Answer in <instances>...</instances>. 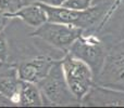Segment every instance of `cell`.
I'll list each match as a JSON object with an SVG mask.
<instances>
[{"instance_id":"1","label":"cell","mask_w":124,"mask_h":108,"mask_svg":"<svg viewBox=\"0 0 124 108\" xmlns=\"http://www.w3.org/2000/svg\"><path fill=\"white\" fill-rule=\"evenodd\" d=\"M39 3L47 13V19L49 22L69 24L82 28L83 30L96 25L97 22L102 17L105 11L109 6L106 2H103V3L92 6L87 10L76 11L64 6H51L43 2Z\"/></svg>"},{"instance_id":"2","label":"cell","mask_w":124,"mask_h":108,"mask_svg":"<svg viewBox=\"0 0 124 108\" xmlns=\"http://www.w3.org/2000/svg\"><path fill=\"white\" fill-rule=\"evenodd\" d=\"M37 85L41 92L44 102L46 101L47 103L59 106L79 103L69 89L62 69L61 61H56L48 75L41 81H39Z\"/></svg>"},{"instance_id":"3","label":"cell","mask_w":124,"mask_h":108,"mask_svg":"<svg viewBox=\"0 0 124 108\" xmlns=\"http://www.w3.org/2000/svg\"><path fill=\"white\" fill-rule=\"evenodd\" d=\"M61 65L69 89L74 97L81 102L94 84L92 69L86 63L70 53H66L61 59Z\"/></svg>"},{"instance_id":"4","label":"cell","mask_w":124,"mask_h":108,"mask_svg":"<svg viewBox=\"0 0 124 108\" xmlns=\"http://www.w3.org/2000/svg\"><path fill=\"white\" fill-rule=\"evenodd\" d=\"M83 32L84 30L76 26L47 21L39 27L35 28L32 36L41 39L57 49L68 52L69 48L83 35Z\"/></svg>"},{"instance_id":"5","label":"cell","mask_w":124,"mask_h":108,"mask_svg":"<svg viewBox=\"0 0 124 108\" xmlns=\"http://www.w3.org/2000/svg\"><path fill=\"white\" fill-rule=\"evenodd\" d=\"M68 53L87 64L93 71L94 79L100 72L107 57L105 48L98 39L94 37H85L83 35L72 43Z\"/></svg>"},{"instance_id":"6","label":"cell","mask_w":124,"mask_h":108,"mask_svg":"<svg viewBox=\"0 0 124 108\" xmlns=\"http://www.w3.org/2000/svg\"><path fill=\"white\" fill-rule=\"evenodd\" d=\"M95 84L124 91V52L106 57L100 72L94 79Z\"/></svg>"},{"instance_id":"7","label":"cell","mask_w":124,"mask_h":108,"mask_svg":"<svg viewBox=\"0 0 124 108\" xmlns=\"http://www.w3.org/2000/svg\"><path fill=\"white\" fill-rule=\"evenodd\" d=\"M56 59L49 56L39 55L34 58L22 62L16 69V74L21 80L32 83H38L48 75Z\"/></svg>"},{"instance_id":"8","label":"cell","mask_w":124,"mask_h":108,"mask_svg":"<svg viewBox=\"0 0 124 108\" xmlns=\"http://www.w3.org/2000/svg\"><path fill=\"white\" fill-rule=\"evenodd\" d=\"M81 103L85 106H124V91L94 83Z\"/></svg>"},{"instance_id":"9","label":"cell","mask_w":124,"mask_h":108,"mask_svg":"<svg viewBox=\"0 0 124 108\" xmlns=\"http://www.w3.org/2000/svg\"><path fill=\"white\" fill-rule=\"evenodd\" d=\"M8 17L13 19H22L23 22H25L27 25H30L33 28H37L40 25H43L44 23L48 21L47 19V13L43 9V6H40V3L35 2V3H31L27 6H23L19 9L17 11H15L14 13L11 14H6Z\"/></svg>"},{"instance_id":"10","label":"cell","mask_w":124,"mask_h":108,"mask_svg":"<svg viewBox=\"0 0 124 108\" xmlns=\"http://www.w3.org/2000/svg\"><path fill=\"white\" fill-rule=\"evenodd\" d=\"M45 104L44 97L36 83L21 80V85L17 95V105L20 106H41Z\"/></svg>"},{"instance_id":"11","label":"cell","mask_w":124,"mask_h":108,"mask_svg":"<svg viewBox=\"0 0 124 108\" xmlns=\"http://www.w3.org/2000/svg\"><path fill=\"white\" fill-rule=\"evenodd\" d=\"M21 85V79L16 75L0 76V94L7 96L17 104V95Z\"/></svg>"},{"instance_id":"12","label":"cell","mask_w":124,"mask_h":108,"mask_svg":"<svg viewBox=\"0 0 124 108\" xmlns=\"http://www.w3.org/2000/svg\"><path fill=\"white\" fill-rule=\"evenodd\" d=\"M93 1L94 0H65L62 6L76 11H84L93 6Z\"/></svg>"},{"instance_id":"13","label":"cell","mask_w":124,"mask_h":108,"mask_svg":"<svg viewBox=\"0 0 124 108\" xmlns=\"http://www.w3.org/2000/svg\"><path fill=\"white\" fill-rule=\"evenodd\" d=\"M22 6L21 0H0V12L11 14Z\"/></svg>"},{"instance_id":"14","label":"cell","mask_w":124,"mask_h":108,"mask_svg":"<svg viewBox=\"0 0 124 108\" xmlns=\"http://www.w3.org/2000/svg\"><path fill=\"white\" fill-rule=\"evenodd\" d=\"M9 54H10V50H9V44L7 37L4 32H0V62L6 63L9 58Z\"/></svg>"},{"instance_id":"15","label":"cell","mask_w":124,"mask_h":108,"mask_svg":"<svg viewBox=\"0 0 124 108\" xmlns=\"http://www.w3.org/2000/svg\"><path fill=\"white\" fill-rule=\"evenodd\" d=\"M9 21H10V17H8L4 13L0 12V32H2L4 30V28L8 25Z\"/></svg>"},{"instance_id":"16","label":"cell","mask_w":124,"mask_h":108,"mask_svg":"<svg viewBox=\"0 0 124 108\" xmlns=\"http://www.w3.org/2000/svg\"><path fill=\"white\" fill-rule=\"evenodd\" d=\"M39 2H43V3L51 6H62L65 0H40Z\"/></svg>"},{"instance_id":"17","label":"cell","mask_w":124,"mask_h":108,"mask_svg":"<svg viewBox=\"0 0 124 108\" xmlns=\"http://www.w3.org/2000/svg\"><path fill=\"white\" fill-rule=\"evenodd\" d=\"M14 104H16V103L13 102L10 98H8L7 96L0 94V106H12Z\"/></svg>"},{"instance_id":"18","label":"cell","mask_w":124,"mask_h":108,"mask_svg":"<svg viewBox=\"0 0 124 108\" xmlns=\"http://www.w3.org/2000/svg\"><path fill=\"white\" fill-rule=\"evenodd\" d=\"M38 1H40V0H21V3H22V6H23L31 3H35V2H38Z\"/></svg>"},{"instance_id":"19","label":"cell","mask_w":124,"mask_h":108,"mask_svg":"<svg viewBox=\"0 0 124 108\" xmlns=\"http://www.w3.org/2000/svg\"><path fill=\"white\" fill-rule=\"evenodd\" d=\"M3 62H0V69H1V68H2V66H3Z\"/></svg>"}]
</instances>
